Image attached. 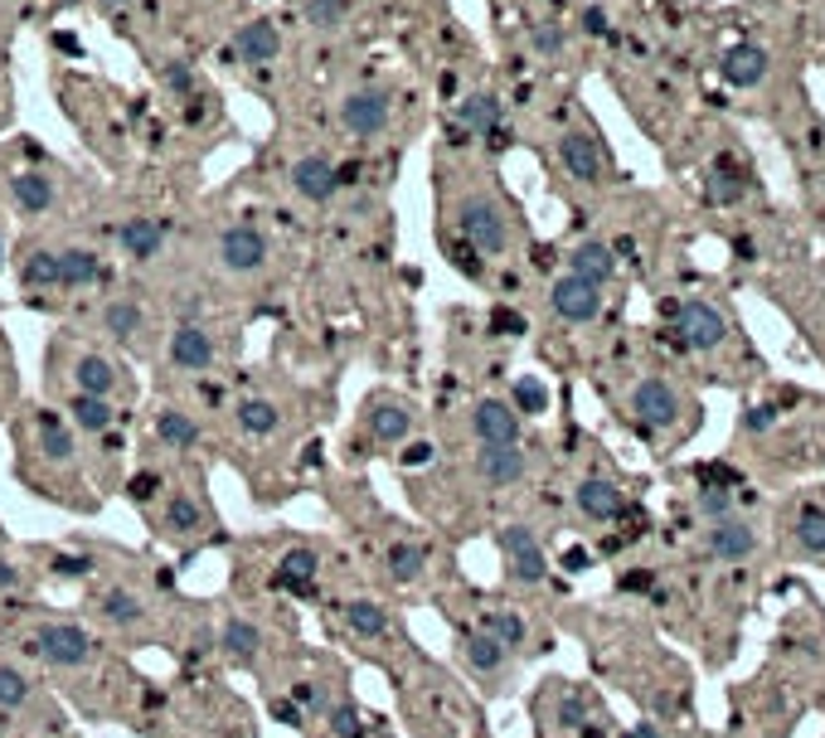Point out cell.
Segmentation results:
<instances>
[{"instance_id":"1","label":"cell","mask_w":825,"mask_h":738,"mask_svg":"<svg viewBox=\"0 0 825 738\" xmlns=\"http://www.w3.org/2000/svg\"><path fill=\"white\" fill-rule=\"evenodd\" d=\"M209 64H218L228 78H238L248 92L267 102L277 117H307L311 83L301 68V49L287 15L277 5H253L224 39L214 45Z\"/></svg>"},{"instance_id":"2","label":"cell","mask_w":825,"mask_h":738,"mask_svg":"<svg viewBox=\"0 0 825 738\" xmlns=\"http://www.w3.org/2000/svg\"><path fill=\"white\" fill-rule=\"evenodd\" d=\"M141 68L151 78V92L141 98V141H155L165 127H175L180 137L218 147V137L234 132L228 102L209 74V59L161 49V54L141 59Z\"/></svg>"},{"instance_id":"3","label":"cell","mask_w":825,"mask_h":738,"mask_svg":"<svg viewBox=\"0 0 825 738\" xmlns=\"http://www.w3.org/2000/svg\"><path fill=\"white\" fill-rule=\"evenodd\" d=\"M15 283L29 307H88L112 287V253L83 234H29L15 243Z\"/></svg>"},{"instance_id":"4","label":"cell","mask_w":825,"mask_h":738,"mask_svg":"<svg viewBox=\"0 0 825 738\" xmlns=\"http://www.w3.org/2000/svg\"><path fill=\"white\" fill-rule=\"evenodd\" d=\"M403 102H409V92L384 74L379 59H360V64L345 68V74L311 102L307 117L316 122L330 141H340L345 155H360L364 161L370 151L389 147Z\"/></svg>"},{"instance_id":"5","label":"cell","mask_w":825,"mask_h":738,"mask_svg":"<svg viewBox=\"0 0 825 738\" xmlns=\"http://www.w3.org/2000/svg\"><path fill=\"white\" fill-rule=\"evenodd\" d=\"M291 35L301 49V68L311 83V102L336 83L345 68H354L364 54V39L374 35V5L370 0H277Z\"/></svg>"},{"instance_id":"6","label":"cell","mask_w":825,"mask_h":738,"mask_svg":"<svg viewBox=\"0 0 825 738\" xmlns=\"http://www.w3.org/2000/svg\"><path fill=\"white\" fill-rule=\"evenodd\" d=\"M49 88H54V102L64 108L73 132L98 155L122 161L141 141V98L122 92L117 83L92 74V68H83L78 59H54Z\"/></svg>"},{"instance_id":"7","label":"cell","mask_w":825,"mask_h":738,"mask_svg":"<svg viewBox=\"0 0 825 738\" xmlns=\"http://www.w3.org/2000/svg\"><path fill=\"white\" fill-rule=\"evenodd\" d=\"M0 204L29 228H49L73 204V171L35 137L0 141Z\"/></svg>"},{"instance_id":"8","label":"cell","mask_w":825,"mask_h":738,"mask_svg":"<svg viewBox=\"0 0 825 738\" xmlns=\"http://www.w3.org/2000/svg\"><path fill=\"white\" fill-rule=\"evenodd\" d=\"M209 267H214L224 283L234 287H258L277 273V234L273 224H263L258 214H224L214 228H209Z\"/></svg>"},{"instance_id":"9","label":"cell","mask_w":825,"mask_h":738,"mask_svg":"<svg viewBox=\"0 0 825 738\" xmlns=\"http://www.w3.org/2000/svg\"><path fill=\"white\" fill-rule=\"evenodd\" d=\"M49 360L68 379V393H92V399H112V403L137 399V374L127 370L122 355H112L102 340H83L68 330V336L54 340Z\"/></svg>"},{"instance_id":"10","label":"cell","mask_w":825,"mask_h":738,"mask_svg":"<svg viewBox=\"0 0 825 738\" xmlns=\"http://www.w3.org/2000/svg\"><path fill=\"white\" fill-rule=\"evenodd\" d=\"M253 10V0H161V49L209 59L214 45ZM155 49V54H161Z\"/></svg>"},{"instance_id":"11","label":"cell","mask_w":825,"mask_h":738,"mask_svg":"<svg viewBox=\"0 0 825 738\" xmlns=\"http://www.w3.org/2000/svg\"><path fill=\"white\" fill-rule=\"evenodd\" d=\"M102 238H108V253L117 258L132 273H146L161 258H171L175 238H180V220L171 210H151V204H137V210H122L102 224Z\"/></svg>"},{"instance_id":"12","label":"cell","mask_w":825,"mask_h":738,"mask_svg":"<svg viewBox=\"0 0 825 738\" xmlns=\"http://www.w3.org/2000/svg\"><path fill=\"white\" fill-rule=\"evenodd\" d=\"M88 307H92V316H88L92 336L108 350H151L161 311L151 307L146 292H137V287H108V292L92 297Z\"/></svg>"},{"instance_id":"13","label":"cell","mask_w":825,"mask_h":738,"mask_svg":"<svg viewBox=\"0 0 825 738\" xmlns=\"http://www.w3.org/2000/svg\"><path fill=\"white\" fill-rule=\"evenodd\" d=\"M457 243H466L476 258H505L510 253V214L490 190H462L452 204Z\"/></svg>"},{"instance_id":"14","label":"cell","mask_w":825,"mask_h":738,"mask_svg":"<svg viewBox=\"0 0 825 738\" xmlns=\"http://www.w3.org/2000/svg\"><path fill=\"white\" fill-rule=\"evenodd\" d=\"M83 10L98 15L108 35L122 39L137 59H151L161 49V0H88Z\"/></svg>"},{"instance_id":"15","label":"cell","mask_w":825,"mask_h":738,"mask_svg":"<svg viewBox=\"0 0 825 738\" xmlns=\"http://www.w3.org/2000/svg\"><path fill=\"white\" fill-rule=\"evenodd\" d=\"M165 370L204 379L224 365V336H218L214 321H171L165 326V350H161Z\"/></svg>"},{"instance_id":"16","label":"cell","mask_w":825,"mask_h":738,"mask_svg":"<svg viewBox=\"0 0 825 738\" xmlns=\"http://www.w3.org/2000/svg\"><path fill=\"white\" fill-rule=\"evenodd\" d=\"M92 647H98V641H92L78 622H45V627H35V637H29V651H35L45 665H54V671H78V665H88Z\"/></svg>"},{"instance_id":"17","label":"cell","mask_w":825,"mask_h":738,"mask_svg":"<svg viewBox=\"0 0 825 738\" xmlns=\"http://www.w3.org/2000/svg\"><path fill=\"white\" fill-rule=\"evenodd\" d=\"M500 554H505V568L515 584H545L549 578V559H545V545L535 539V529L505 525L500 529Z\"/></svg>"},{"instance_id":"18","label":"cell","mask_w":825,"mask_h":738,"mask_svg":"<svg viewBox=\"0 0 825 738\" xmlns=\"http://www.w3.org/2000/svg\"><path fill=\"white\" fill-rule=\"evenodd\" d=\"M472 438L482 447H520V413L510 399H482L472 409Z\"/></svg>"},{"instance_id":"19","label":"cell","mask_w":825,"mask_h":738,"mask_svg":"<svg viewBox=\"0 0 825 738\" xmlns=\"http://www.w3.org/2000/svg\"><path fill=\"white\" fill-rule=\"evenodd\" d=\"M675 336H680L689 350H714V346H724L728 321L718 316L709 301H685V307H675Z\"/></svg>"},{"instance_id":"20","label":"cell","mask_w":825,"mask_h":738,"mask_svg":"<svg viewBox=\"0 0 825 738\" xmlns=\"http://www.w3.org/2000/svg\"><path fill=\"white\" fill-rule=\"evenodd\" d=\"M364 428H370V438L379 447H399V442H409V433H413V409L403 399L379 393V399H370V409H364Z\"/></svg>"},{"instance_id":"21","label":"cell","mask_w":825,"mask_h":738,"mask_svg":"<svg viewBox=\"0 0 825 738\" xmlns=\"http://www.w3.org/2000/svg\"><path fill=\"white\" fill-rule=\"evenodd\" d=\"M549 307L559 311L563 321L583 326V321H592V316H598V311H602V287H592V283H583V277L563 273L559 283L549 287Z\"/></svg>"},{"instance_id":"22","label":"cell","mask_w":825,"mask_h":738,"mask_svg":"<svg viewBox=\"0 0 825 738\" xmlns=\"http://www.w3.org/2000/svg\"><path fill=\"white\" fill-rule=\"evenodd\" d=\"M632 409L646 428H671V423H680V393L665 379H641L632 393Z\"/></svg>"},{"instance_id":"23","label":"cell","mask_w":825,"mask_h":738,"mask_svg":"<svg viewBox=\"0 0 825 738\" xmlns=\"http://www.w3.org/2000/svg\"><path fill=\"white\" fill-rule=\"evenodd\" d=\"M151 433H155V442H161L165 452H195V447L204 442V433H200V418H195V413H185V409H175V403H165V409H155V418H151Z\"/></svg>"},{"instance_id":"24","label":"cell","mask_w":825,"mask_h":738,"mask_svg":"<svg viewBox=\"0 0 825 738\" xmlns=\"http://www.w3.org/2000/svg\"><path fill=\"white\" fill-rule=\"evenodd\" d=\"M559 161H563V171H568L573 180L602 185V151H598V141H592L588 132H563L559 137Z\"/></svg>"},{"instance_id":"25","label":"cell","mask_w":825,"mask_h":738,"mask_svg":"<svg viewBox=\"0 0 825 738\" xmlns=\"http://www.w3.org/2000/svg\"><path fill=\"white\" fill-rule=\"evenodd\" d=\"M64 413H68V428L78 433H112L122 423V409L112 399H92V393H68L64 399Z\"/></svg>"},{"instance_id":"26","label":"cell","mask_w":825,"mask_h":738,"mask_svg":"<svg viewBox=\"0 0 825 738\" xmlns=\"http://www.w3.org/2000/svg\"><path fill=\"white\" fill-rule=\"evenodd\" d=\"M704 545H709V554H714V559L734 564V559H748V554H753L758 535H753V525H748V520H734V515H728V520H714V525H709Z\"/></svg>"},{"instance_id":"27","label":"cell","mask_w":825,"mask_h":738,"mask_svg":"<svg viewBox=\"0 0 825 738\" xmlns=\"http://www.w3.org/2000/svg\"><path fill=\"white\" fill-rule=\"evenodd\" d=\"M525 472H529V456L520 447H482V456H476V476L486 486H515L525 481Z\"/></svg>"},{"instance_id":"28","label":"cell","mask_w":825,"mask_h":738,"mask_svg":"<svg viewBox=\"0 0 825 738\" xmlns=\"http://www.w3.org/2000/svg\"><path fill=\"white\" fill-rule=\"evenodd\" d=\"M234 423L248 438H273L282 428V403L267 399V393H243V399L234 403Z\"/></svg>"},{"instance_id":"29","label":"cell","mask_w":825,"mask_h":738,"mask_svg":"<svg viewBox=\"0 0 825 738\" xmlns=\"http://www.w3.org/2000/svg\"><path fill=\"white\" fill-rule=\"evenodd\" d=\"M568 273L583 277V283H592V287H602L612 273H617V253H612L602 238H588V243H578L568 253Z\"/></svg>"},{"instance_id":"30","label":"cell","mask_w":825,"mask_h":738,"mask_svg":"<svg viewBox=\"0 0 825 738\" xmlns=\"http://www.w3.org/2000/svg\"><path fill=\"white\" fill-rule=\"evenodd\" d=\"M316 574H321L316 549L297 545V549H287V554L277 559L273 584H277V588H287V592H311V588H316Z\"/></svg>"},{"instance_id":"31","label":"cell","mask_w":825,"mask_h":738,"mask_svg":"<svg viewBox=\"0 0 825 738\" xmlns=\"http://www.w3.org/2000/svg\"><path fill=\"white\" fill-rule=\"evenodd\" d=\"M718 74H724V83H734V88H758V83L767 78V49L734 45L724 54V64H718Z\"/></svg>"},{"instance_id":"32","label":"cell","mask_w":825,"mask_h":738,"mask_svg":"<svg viewBox=\"0 0 825 738\" xmlns=\"http://www.w3.org/2000/svg\"><path fill=\"white\" fill-rule=\"evenodd\" d=\"M200 529H204L200 501H195L190 491H171V501H165V511H161V535H171V539H195Z\"/></svg>"},{"instance_id":"33","label":"cell","mask_w":825,"mask_h":738,"mask_svg":"<svg viewBox=\"0 0 825 738\" xmlns=\"http://www.w3.org/2000/svg\"><path fill=\"white\" fill-rule=\"evenodd\" d=\"M462 656H466V665H472L476 675H486V680H496L500 671H505V661H510V651L500 647L490 631H466L462 637Z\"/></svg>"},{"instance_id":"34","label":"cell","mask_w":825,"mask_h":738,"mask_svg":"<svg viewBox=\"0 0 825 738\" xmlns=\"http://www.w3.org/2000/svg\"><path fill=\"white\" fill-rule=\"evenodd\" d=\"M218 647H224V656H228V661L253 665V661H258V651H263V631H258L248 617H228V622H224V631H218Z\"/></svg>"},{"instance_id":"35","label":"cell","mask_w":825,"mask_h":738,"mask_svg":"<svg viewBox=\"0 0 825 738\" xmlns=\"http://www.w3.org/2000/svg\"><path fill=\"white\" fill-rule=\"evenodd\" d=\"M98 612H102V622H112V627H122V631L146 622V602H141V592H132V588H108L98 598Z\"/></svg>"},{"instance_id":"36","label":"cell","mask_w":825,"mask_h":738,"mask_svg":"<svg viewBox=\"0 0 825 738\" xmlns=\"http://www.w3.org/2000/svg\"><path fill=\"white\" fill-rule=\"evenodd\" d=\"M573 501H578V511L588 515V520H617L622 515V491L612 481H598V476H592V481H583L578 491H573Z\"/></svg>"},{"instance_id":"37","label":"cell","mask_w":825,"mask_h":738,"mask_svg":"<svg viewBox=\"0 0 825 738\" xmlns=\"http://www.w3.org/2000/svg\"><path fill=\"white\" fill-rule=\"evenodd\" d=\"M39 10H45V0H0V59H10L20 29L39 25Z\"/></svg>"},{"instance_id":"38","label":"cell","mask_w":825,"mask_h":738,"mask_svg":"<svg viewBox=\"0 0 825 738\" xmlns=\"http://www.w3.org/2000/svg\"><path fill=\"white\" fill-rule=\"evenodd\" d=\"M345 627L364 641H379L384 631H389V612H384L374 598H354V602H345Z\"/></svg>"},{"instance_id":"39","label":"cell","mask_w":825,"mask_h":738,"mask_svg":"<svg viewBox=\"0 0 825 738\" xmlns=\"http://www.w3.org/2000/svg\"><path fill=\"white\" fill-rule=\"evenodd\" d=\"M384 564H389L393 584H417V578H423V568H427V549L413 545V539H393Z\"/></svg>"},{"instance_id":"40","label":"cell","mask_w":825,"mask_h":738,"mask_svg":"<svg viewBox=\"0 0 825 738\" xmlns=\"http://www.w3.org/2000/svg\"><path fill=\"white\" fill-rule=\"evenodd\" d=\"M791 535H797V545L807 554H825V505H797Z\"/></svg>"},{"instance_id":"41","label":"cell","mask_w":825,"mask_h":738,"mask_svg":"<svg viewBox=\"0 0 825 738\" xmlns=\"http://www.w3.org/2000/svg\"><path fill=\"white\" fill-rule=\"evenodd\" d=\"M490 637L500 641L505 651H515V647H525V637H529V627H525V617L520 612H510V608H496V612H486V627Z\"/></svg>"},{"instance_id":"42","label":"cell","mask_w":825,"mask_h":738,"mask_svg":"<svg viewBox=\"0 0 825 738\" xmlns=\"http://www.w3.org/2000/svg\"><path fill=\"white\" fill-rule=\"evenodd\" d=\"M29 695H35L29 675L20 671V665L0 661V710H20V704H29Z\"/></svg>"},{"instance_id":"43","label":"cell","mask_w":825,"mask_h":738,"mask_svg":"<svg viewBox=\"0 0 825 738\" xmlns=\"http://www.w3.org/2000/svg\"><path fill=\"white\" fill-rule=\"evenodd\" d=\"M326 724H330V738H364V734H370V724H364V714H360V704H350V700H340V704H330V714H326Z\"/></svg>"},{"instance_id":"44","label":"cell","mask_w":825,"mask_h":738,"mask_svg":"<svg viewBox=\"0 0 825 738\" xmlns=\"http://www.w3.org/2000/svg\"><path fill=\"white\" fill-rule=\"evenodd\" d=\"M529 54H539V59H559L563 54V25L559 20H539V25H529Z\"/></svg>"},{"instance_id":"45","label":"cell","mask_w":825,"mask_h":738,"mask_svg":"<svg viewBox=\"0 0 825 738\" xmlns=\"http://www.w3.org/2000/svg\"><path fill=\"white\" fill-rule=\"evenodd\" d=\"M743 195V180H738L728 165H714V180H709V204H734Z\"/></svg>"},{"instance_id":"46","label":"cell","mask_w":825,"mask_h":738,"mask_svg":"<svg viewBox=\"0 0 825 738\" xmlns=\"http://www.w3.org/2000/svg\"><path fill=\"white\" fill-rule=\"evenodd\" d=\"M15 74H10V59H0V137L15 127Z\"/></svg>"},{"instance_id":"47","label":"cell","mask_w":825,"mask_h":738,"mask_svg":"<svg viewBox=\"0 0 825 738\" xmlns=\"http://www.w3.org/2000/svg\"><path fill=\"white\" fill-rule=\"evenodd\" d=\"M549 409V389L539 379H520L515 384V413H545Z\"/></svg>"},{"instance_id":"48","label":"cell","mask_w":825,"mask_h":738,"mask_svg":"<svg viewBox=\"0 0 825 738\" xmlns=\"http://www.w3.org/2000/svg\"><path fill=\"white\" fill-rule=\"evenodd\" d=\"M155 491H161V472H137L127 481V501H137V505H151Z\"/></svg>"},{"instance_id":"49","label":"cell","mask_w":825,"mask_h":738,"mask_svg":"<svg viewBox=\"0 0 825 738\" xmlns=\"http://www.w3.org/2000/svg\"><path fill=\"white\" fill-rule=\"evenodd\" d=\"M49 568H54L59 578H88L92 574V554H54L49 559Z\"/></svg>"},{"instance_id":"50","label":"cell","mask_w":825,"mask_h":738,"mask_svg":"<svg viewBox=\"0 0 825 738\" xmlns=\"http://www.w3.org/2000/svg\"><path fill=\"white\" fill-rule=\"evenodd\" d=\"M699 511L709 515V525H714V520H728V515H734V496H728V491H704V496H699Z\"/></svg>"},{"instance_id":"51","label":"cell","mask_w":825,"mask_h":738,"mask_svg":"<svg viewBox=\"0 0 825 738\" xmlns=\"http://www.w3.org/2000/svg\"><path fill=\"white\" fill-rule=\"evenodd\" d=\"M583 29H588L592 39L612 35V25H608V10H602V5H588V10H583Z\"/></svg>"},{"instance_id":"52","label":"cell","mask_w":825,"mask_h":738,"mask_svg":"<svg viewBox=\"0 0 825 738\" xmlns=\"http://www.w3.org/2000/svg\"><path fill=\"white\" fill-rule=\"evenodd\" d=\"M772 423H777V409H748L743 428H748V433H767Z\"/></svg>"},{"instance_id":"53","label":"cell","mask_w":825,"mask_h":738,"mask_svg":"<svg viewBox=\"0 0 825 738\" xmlns=\"http://www.w3.org/2000/svg\"><path fill=\"white\" fill-rule=\"evenodd\" d=\"M433 462V442H413L403 447V466H427Z\"/></svg>"},{"instance_id":"54","label":"cell","mask_w":825,"mask_h":738,"mask_svg":"<svg viewBox=\"0 0 825 738\" xmlns=\"http://www.w3.org/2000/svg\"><path fill=\"white\" fill-rule=\"evenodd\" d=\"M10 374H15V360H10V346H5V336H0V379L10 384Z\"/></svg>"},{"instance_id":"55","label":"cell","mask_w":825,"mask_h":738,"mask_svg":"<svg viewBox=\"0 0 825 738\" xmlns=\"http://www.w3.org/2000/svg\"><path fill=\"white\" fill-rule=\"evenodd\" d=\"M20 584V568L15 564H0V588H15Z\"/></svg>"}]
</instances>
